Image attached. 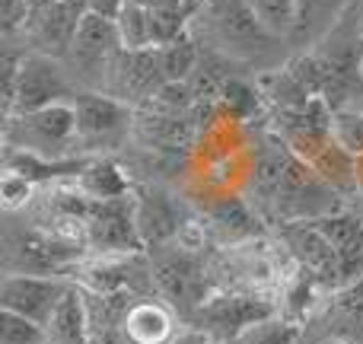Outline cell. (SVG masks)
Returning <instances> with one entry per match:
<instances>
[{"label": "cell", "mask_w": 363, "mask_h": 344, "mask_svg": "<svg viewBox=\"0 0 363 344\" xmlns=\"http://www.w3.org/2000/svg\"><path fill=\"white\" fill-rule=\"evenodd\" d=\"M4 144L45 160H80L77 144V109L74 102H57L35 112H16L4 118Z\"/></svg>", "instance_id": "1"}, {"label": "cell", "mask_w": 363, "mask_h": 344, "mask_svg": "<svg viewBox=\"0 0 363 344\" xmlns=\"http://www.w3.org/2000/svg\"><path fill=\"white\" fill-rule=\"evenodd\" d=\"M89 255L86 245L67 243L42 226L29 223L6 233L4 268L6 274H42V277H74L77 265Z\"/></svg>", "instance_id": "2"}, {"label": "cell", "mask_w": 363, "mask_h": 344, "mask_svg": "<svg viewBox=\"0 0 363 344\" xmlns=\"http://www.w3.org/2000/svg\"><path fill=\"white\" fill-rule=\"evenodd\" d=\"M150 265L160 296L185 319H191L204 306L207 296L213 294L211 268H207V258L201 252H188L176 243L160 245L157 258H150Z\"/></svg>", "instance_id": "3"}, {"label": "cell", "mask_w": 363, "mask_h": 344, "mask_svg": "<svg viewBox=\"0 0 363 344\" xmlns=\"http://www.w3.org/2000/svg\"><path fill=\"white\" fill-rule=\"evenodd\" d=\"M121 51L125 48H121L115 19H106L89 10L86 16L80 19V29H77L64 61H67V70H70V77H74V83L80 80L83 89L106 93L108 80H112L115 61H118Z\"/></svg>", "instance_id": "4"}, {"label": "cell", "mask_w": 363, "mask_h": 344, "mask_svg": "<svg viewBox=\"0 0 363 344\" xmlns=\"http://www.w3.org/2000/svg\"><path fill=\"white\" fill-rule=\"evenodd\" d=\"M77 109V144L83 157H106L118 150L134 128V109L108 93L80 89L74 99Z\"/></svg>", "instance_id": "5"}, {"label": "cell", "mask_w": 363, "mask_h": 344, "mask_svg": "<svg viewBox=\"0 0 363 344\" xmlns=\"http://www.w3.org/2000/svg\"><path fill=\"white\" fill-rule=\"evenodd\" d=\"M271 316H281V303L258 294H242V290H213L204 300V306L188 319V326L204 332L211 341L226 344L245 332L255 322H264Z\"/></svg>", "instance_id": "6"}, {"label": "cell", "mask_w": 363, "mask_h": 344, "mask_svg": "<svg viewBox=\"0 0 363 344\" xmlns=\"http://www.w3.org/2000/svg\"><path fill=\"white\" fill-rule=\"evenodd\" d=\"M86 249L89 255H138L147 249L138 230L134 192L112 201H89Z\"/></svg>", "instance_id": "7"}, {"label": "cell", "mask_w": 363, "mask_h": 344, "mask_svg": "<svg viewBox=\"0 0 363 344\" xmlns=\"http://www.w3.org/2000/svg\"><path fill=\"white\" fill-rule=\"evenodd\" d=\"M204 10L211 16V32L217 38V48H223L230 57H255L281 42V35H274L258 19L249 0H217Z\"/></svg>", "instance_id": "8"}, {"label": "cell", "mask_w": 363, "mask_h": 344, "mask_svg": "<svg viewBox=\"0 0 363 344\" xmlns=\"http://www.w3.org/2000/svg\"><path fill=\"white\" fill-rule=\"evenodd\" d=\"M77 93H80V89H77L74 77L64 67L61 57L42 55V51H26L23 67H19L13 115L48 109V106H57V102H74Z\"/></svg>", "instance_id": "9"}, {"label": "cell", "mask_w": 363, "mask_h": 344, "mask_svg": "<svg viewBox=\"0 0 363 344\" xmlns=\"http://www.w3.org/2000/svg\"><path fill=\"white\" fill-rule=\"evenodd\" d=\"M70 277H42V274H4L0 281V309L48 326L57 303L64 300Z\"/></svg>", "instance_id": "10"}, {"label": "cell", "mask_w": 363, "mask_h": 344, "mask_svg": "<svg viewBox=\"0 0 363 344\" xmlns=\"http://www.w3.org/2000/svg\"><path fill=\"white\" fill-rule=\"evenodd\" d=\"M134 204H138V230L147 249H160L179 239L182 226L194 217L182 207L176 194H169L160 185L134 188Z\"/></svg>", "instance_id": "11"}, {"label": "cell", "mask_w": 363, "mask_h": 344, "mask_svg": "<svg viewBox=\"0 0 363 344\" xmlns=\"http://www.w3.org/2000/svg\"><path fill=\"white\" fill-rule=\"evenodd\" d=\"M201 217L207 220L211 236H217L223 245L249 243V239L262 236V213L249 204V198H236V194L213 198L201 211Z\"/></svg>", "instance_id": "12"}, {"label": "cell", "mask_w": 363, "mask_h": 344, "mask_svg": "<svg viewBox=\"0 0 363 344\" xmlns=\"http://www.w3.org/2000/svg\"><path fill=\"white\" fill-rule=\"evenodd\" d=\"M121 332L131 344H172L176 338V309L169 303L138 296L128 309Z\"/></svg>", "instance_id": "13"}, {"label": "cell", "mask_w": 363, "mask_h": 344, "mask_svg": "<svg viewBox=\"0 0 363 344\" xmlns=\"http://www.w3.org/2000/svg\"><path fill=\"white\" fill-rule=\"evenodd\" d=\"M354 0H296V19L290 35L300 45L322 42L335 29L341 16L351 10Z\"/></svg>", "instance_id": "14"}, {"label": "cell", "mask_w": 363, "mask_h": 344, "mask_svg": "<svg viewBox=\"0 0 363 344\" xmlns=\"http://www.w3.org/2000/svg\"><path fill=\"white\" fill-rule=\"evenodd\" d=\"M77 188H80L86 198H93V201L125 198V194L134 192L128 172L108 157H93L89 160V163L83 166V172L77 175Z\"/></svg>", "instance_id": "15"}, {"label": "cell", "mask_w": 363, "mask_h": 344, "mask_svg": "<svg viewBox=\"0 0 363 344\" xmlns=\"http://www.w3.org/2000/svg\"><path fill=\"white\" fill-rule=\"evenodd\" d=\"M118 26V38L125 51H144L153 48V29H150V10L140 0H128L125 10L115 19Z\"/></svg>", "instance_id": "16"}, {"label": "cell", "mask_w": 363, "mask_h": 344, "mask_svg": "<svg viewBox=\"0 0 363 344\" xmlns=\"http://www.w3.org/2000/svg\"><path fill=\"white\" fill-rule=\"evenodd\" d=\"M303 335V326L287 316H271L264 322H255L245 332H239L236 338H230L226 344H296Z\"/></svg>", "instance_id": "17"}, {"label": "cell", "mask_w": 363, "mask_h": 344, "mask_svg": "<svg viewBox=\"0 0 363 344\" xmlns=\"http://www.w3.org/2000/svg\"><path fill=\"white\" fill-rule=\"evenodd\" d=\"M38 192H42V188L32 179H26V175H19L13 170H4V179H0V204H4L6 213H19V211H26V207H32Z\"/></svg>", "instance_id": "18"}, {"label": "cell", "mask_w": 363, "mask_h": 344, "mask_svg": "<svg viewBox=\"0 0 363 344\" xmlns=\"http://www.w3.org/2000/svg\"><path fill=\"white\" fill-rule=\"evenodd\" d=\"M0 344H48V326L16 316L10 309L0 313Z\"/></svg>", "instance_id": "19"}, {"label": "cell", "mask_w": 363, "mask_h": 344, "mask_svg": "<svg viewBox=\"0 0 363 344\" xmlns=\"http://www.w3.org/2000/svg\"><path fill=\"white\" fill-rule=\"evenodd\" d=\"M249 4L274 35H290L294 32L296 0H249Z\"/></svg>", "instance_id": "20"}, {"label": "cell", "mask_w": 363, "mask_h": 344, "mask_svg": "<svg viewBox=\"0 0 363 344\" xmlns=\"http://www.w3.org/2000/svg\"><path fill=\"white\" fill-rule=\"evenodd\" d=\"M223 102H226V109H230L236 118H249V115H255L258 112V106H262V93L258 89H252L249 83H242V80H236V77H230L226 80V87H223Z\"/></svg>", "instance_id": "21"}, {"label": "cell", "mask_w": 363, "mask_h": 344, "mask_svg": "<svg viewBox=\"0 0 363 344\" xmlns=\"http://www.w3.org/2000/svg\"><path fill=\"white\" fill-rule=\"evenodd\" d=\"M0 19H4V32H23L26 26V0H0Z\"/></svg>", "instance_id": "22"}, {"label": "cell", "mask_w": 363, "mask_h": 344, "mask_svg": "<svg viewBox=\"0 0 363 344\" xmlns=\"http://www.w3.org/2000/svg\"><path fill=\"white\" fill-rule=\"evenodd\" d=\"M125 4L128 0H89V10L106 16V19H118V13L125 10Z\"/></svg>", "instance_id": "23"}, {"label": "cell", "mask_w": 363, "mask_h": 344, "mask_svg": "<svg viewBox=\"0 0 363 344\" xmlns=\"http://www.w3.org/2000/svg\"><path fill=\"white\" fill-rule=\"evenodd\" d=\"M172 344H217V341H211L204 332H198V328L188 326V332H182L179 338H172Z\"/></svg>", "instance_id": "24"}, {"label": "cell", "mask_w": 363, "mask_h": 344, "mask_svg": "<svg viewBox=\"0 0 363 344\" xmlns=\"http://www.w3.org/2000/svg\"><path fill=\"white\" fill-rule=\"evenodd\" d=\"M351 344H363V313H357V319H354V332L347 335Z\"/></svg>", "instance_id": "25"}, {"label": "cell", "mask_w": 363, "mask_h": 344, "mask_svg": "<svg viewBox=\"0 0 363 344\" xmlns=\"http://www.w3.org/2000/svg\"><path fill=\"white\" fill-rule=\"evenodd\" d=\"M354 13H357V29H360V38H363V0L360 4L354 0Z\"/></svg>", "instance_id": "26"}, {"label": "cell", "mask_w": 363, "mask_h": 344, "mask_svg": "<svg viewBox=\"0 0 363 344\" xmlns=\"http://www.w3.org/2000/svg\"><path fill=\"white\" fill-rule=\"evenodd\" d=\"M322 344H351V338H347V335H335V338H328V341H322Z\"/></svg>", "instance_id": "27"}, {"label": "cell", "mask_w": 363, "mask_h": 344, "mask_svg": "<svg viewBox=\"0 0 363 344\" xmlns=\"http://www.w3.org/2000/svg\"><path fill=\"white\" fill-rule=\"evenodd\" d=\"M201 4H204V6H211V4H217V0H201Z\"/></svg>", "instance_id": "28"}, {"label": "cell", "mask_w": 363, "mask_h": 344, "mask_svg": "<svg viewBox=\"0 0 363 344\" xmlns=\"http://www.w3.org/2000/svg\"><path fill=\"white\" fill-rule=\"evenodd\" d=\"M360 70H363V64H360Z\"/></svg>", "instance_id": "29"}]
</instances>
